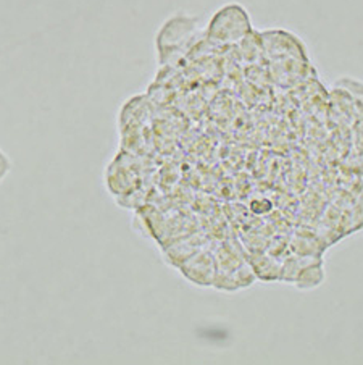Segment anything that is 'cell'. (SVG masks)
Instances as JSON below:
<instances>
[{
    "label": "cell",
    "instance_id": "obj_1",
    "mask_svg": "<svg viewBox=\"0 0 363 365\" xmlns=\"http://www.w3.org/2000/svg\"><path fill=\"white\" fill-rule=\"evenodd\" d=\"M11 170H14V162H11L10 157L5 154L2 149H0V182L7 178Z\"/></svg>",
    "mask_w": 363,
    "mask_h": 365
}]
</instances>
